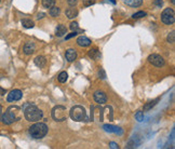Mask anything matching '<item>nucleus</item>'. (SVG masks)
Masks as SVG:
<instances>
[{
	"label": "nucleus",
	"instance_id": "4be33fe9",
	"mask_svg": "<svg viewBox=\"0 0 175 149\" xmlns=\"http://www.w3.org/2000/svg\"><path fill=\"white\" fill-rule=\"evenodd\" d=\"M104 128H105V131L113 132V133H118V131L120 130V128H117V126H113V125H108V124L104 125Z\"/></svg>",
	"mask_w": 175,
	"mask_h": 149
},
{
	"label": "nucleus",
	"instance_id": "f03ea898",
	"mask_svg": "<svg viewBox=\"0 0 175 149\" xmlns=\"http://www.w3.org/2000/svg\"><path fill=\"white\" fill-rule=\"evenodd\" d=\"M28 133L35 139L43 138L46 135V133H48V126H46V123H42V122H38L37 121V123L33 124L28 128Z\"/></svg>",
	"mask_w": 175,
	"mask_h": 149
},
{
	"label": "nucleus",
	"instance_id": "4c0bfd02",
	"mask_svg": "<svg viewBox=\"0 0 175 149\" xmlns=\"http://www.w3.org/2000/svg\"><path fill=\"white\" fill-rule=\"evenodd\" d=\"M0 2H1V0H0Z\"/></svg>",
	"mask_w": 175,
	"mask_h": 149
},
{
	"label": "nucleus",
	"instance_id": "6e6552de",
	"mask_svg": "<svg viewBox=\"0 0 175 149\" xmlns=\"http://www.w3.org/2000/svg\"><path fill=\"white\" fill-rule=\"evenodd\" d=\"M23 96V93L21 90H12L7 96V100L9 103H12V102H18L20 100Z\"/></svg>",
	"mask_w": 175,
	"mask_h": 149
},
{
	"label": "nucleus",
	"instance_id": "c85d7f7f",
	"mask_svg": "<svg viewBox=\"0 0 175 149\" xmlns=\"http://www.w3.org/2000/svg\"><path fill=\"white\" fill-rule=\"evenodd\" d=\"M78 27H79V26H78V23H77V22H72V23H70L69 28L72 29V31H74V30H75V31L77 30V29H78Z\"/></svg>",
	"mask_w": 175,
	"mask_h": 149
},
{
	"label": "nucleus",
	"instance_id": "412c9836",
	"mask_svg": "<svg viewBox=\"0 0 175 149\" xmlns=\"http://www.w3.org/2000/svg\"><path fill=\"white\" fill-rule=\"evenodd\" d=\"M55 5V0H42V7L46 9L52 8Z\"/></svg>",
	"mask_w": 175,
	"mask_h": 149
},
{
	"label": "nucleus",
	"instance_id": "e433bc0d",
	"mask_svg": "<svg viewBox=\"0 0 175 149\" xmlns=\"http://www.w3.org/2000/svg\"><path fill=\"white\" fill-rule=\"evenodd\" d=\"M110 1H111V2H113V3H116V1H115V0H110Z\"/></svg>",
	"mask_w": 175,
	"mask_h": 149
},
{
	"label": "nucleus",
	"instance_id": "7ed1b4c3",
	"mask_svg": "<svg viewBox=\"0 0 175 149\" xmlns=\"http://www.w3.org/2000/svg\"><path fill=\"white\" fill-rule=\"evenodd\" d=\"M52 118L53 120L56 121V122H63V121L67 120L68 118V111H67L66 107L61 105L55 106L53 109H52Z\"/></svg>",
	"mask_w": 175,
	"mask_h": 149
},
{
	"label": "nucleus",
	"instance_id": "cd10ccee",
	"mask_svg": "<svg viewBox=\"0 0 175 149\" xmlns=\"http://www.w3.org/2000/svg\"><path fill=\"white\" fill-rule=\"evenodd\" d=\"M154 5L156 8H161L163 5V0H154Z\"/></svg>",
	"mask_w": 175,
	"mask_h": 149
},
{
	"label": "nucleus",
	"instance_id": "2f4dec72",
	"mask_svg": "<svg viewBox=\"0 0 175 149\" xmlns=\"http://www.w3.org/2000/svg\"><path fill=\"white\" fill-rule=\"evenodd\" d=\"M44 15H46V14H44L43 12H39L38 14H37V18H38V20H40V18H43Z\"/></svg>",
	"mask_w": 175,
	"mask_h": 149
},
{
	"label": "nucleus",
	"instance_id": "0eeeda50",
	"mask_svg": "<svg viewBox=\"0 0 175 149\" xmlns=\"http://www.w3.org/2000/svg\"><path fill=\"white\" fill-rule=\"evenodd\" d=\"M147 59H148V62H149L150 64L154 65V66H156V67H162V66H164V64H165L164 59H163L161 55L156 54V53L150 54Z\"/></svg>",
	"mask_w": 175,
	"mask_h": 149
},
{
	"label": "nucleus",
	"instance_id": "20e7f679",
	"mask_svg": "<svg viewBox=\"0 0 175 149\" xmlns=\"http://www.w3.org/2000/svg\"><path fill=\"white\" fill-rule=\"evenodd\" d=\"M69 117L74 121H77V122L85 120V118H87V113H85L84 107H82V106L80 105L74 106L69 111Z\"/></svg>",
	"mask_w": 175,
	"mask_h": 149
},
{
	"label": "nucleus",
	"instance_id": "39448f33",
	"mask_svg": "<svg viewBox=\"0 0 175 149\" xmlns=\"http://www.w3.org/2000/svg\"><path fill=\"white\" fill-rule=\"evenodd\" d=\"M161 22L165 25H172L175 22V12L173 9L167 8L161 13Z\"/></svg>",
	"mask_w": 175,
	"mask_h": 149
},
{
	"label": "nucleus",
	"instance_id": "ddd939ff",
	"mask_svg": "<svg viewBox=\"0 0 175 149\" xmlns=\"http://www.w3.org/2000/svg\"><path fill=\"white\" fill-rule=\"evenodd\" d=\"M33 63H35V65H36L37 67H39V68H43L46 64V57L42 56V55H38L37 57H35Z\"/></svg>",
	"mask_w": 175,
	"mask_h": 149
},
{
	"label": "nucleus",
	"instance_id": "393cba45",
	"mask_svg": "<svg viewBox=\"0 0 175 149\" xmlns=\"http://www.w3.org/2000/svg\"><path fill=\"white\" fill-rule=\"evenodd\" d=\"M144 16H146V12H144V11H139V12L134 13L133 15H132V17L133 18H141V17H144Z\"/></svg>",
	"mask_w": 175,
	"mask_h": 149
},
{
	"label": "nucleus",
	"instance_id": "423d86ee",
	"mask_svg": "<svg viewBox=\"0 0 175 149\" xmlns=\"http://www.w3.org/2000/svg\"><path fill=\"white\" fill-rule=\"evenodd\" d=\"M0 120L2 121L5 124H11L14 121L20 120V117H16L15 111H12V107H9L5 113H2V116L0 117Z\"/></svg>",
	"mask_w": 175,
	"mask_h": 149
},
{
	"label": "nucleus",
	"instance_id": "c756f323",
	"mask_svg": "<svg viewBox=\"0 0 175 149\" xmlns=\"http://www.w3.org/2000/svg\"><path fill=\"white\" fill-rule=\"evenodd\" d=\"M76 36H77V33H76V31H72V33H69V35H66L65 39H66V40H68V39L72 38V37H76Z\"/></svg>",
	"mask_w": 175,
	"mask_h": 149
},
{
	"label": "nucleus",
	"instance_id": "f704fd0d",
	"mask_svg": "<svg viewBox=\"0 0 175 149\" xmlns=\"http://www.w3.org/2000/svg\"><path fill=\"white\" fill-rule=\"evenodd\" d=\"M5 90H3V89L0 87V95H5Z\"/></svg>",
	"mask_w": 175,
	"mask_h": 149
},
{
	"label": "nucleus",
	"instance_id": "bb28decb",
	"mask_svg": "<svg viewBox=\"0 0 175 149\" xmlns=\"http://www.w3.org/2000/svg\"><path fill=\"white\" fill-rule=\"evenodd\" d=\"M82 3L84 7H90L95 3V0H82Z\"/></svg>",
	"mask_w": 175,
	"mask_h": 149
},
{
	"label": "nucleus",
	"instance_id": "9b49d317",
	"mask_svg": "<svg viewBox=\"0 0 175 149\" xmlns=\"http://www.w3.org/2000/svg\"><path fill=\"white\" fill-rule=\"evenodd\" d=\"M91 43H92L91 39H89L85 36H80V37H78V39H77V44L80 46H83V48L91 46Z\"/></svg>",
	"mask_w": 175,
	"mask_h": 149
},
{
	"label": "nucleus",
	"instance_id": "c9c22d12",
	"mask_svg": "<svg viewBox=\"0 0 175 149\" xmlns=\"http://www.w3.org/2000/svg\"><path fill=\"white\" fill-rule=\"evenodd\" d=\"M171 2H172V5H175V0H171Z\"/></svg>",
	"mask_w": 175,
	"mask_h": 149
},
{
	"label": "nucleus",
	"instance_id": "473e14b6",
	"mask_svg": "<svg viewBox=\"0 0 175 149\" xmlns=\"http://www.w3.org/2000/svg\"><path fill=\"white\" fill-rule=\"evenodd\" d=\"M109 146H110V148H119V146L116 144V143H113V141H111L110 144H109Z\"/></svg>",
	"mask_w": 175,
	"mask_h": 149
},
{
	"label": "nucleus",
	"instance_id": "f8f14e48",
	"mask_svg": "<svg viewBox=\"0 0 175 149\" xmlns=\"http://www.w3.org/2000/svg\"><path fill=\"white\" fill-rule=\"evenodd\" d=\"M65 57L68 62H74L76 59H77V52L75 49H68L66 50V53H65Z\"/></svg>",
	"mask_w": 175,
	"mask_h": 149
},
{
	"label": "nucleus",
	"instance_id": "a878e982",
	"mask_svg": "<svg viewBox=\"0 0 175 149\" xmlns=\"http://www.w3.org/2000/svg\"><path fill=\"white\" fill-rule=\"evenodd\" d=\"M135 119H136L138 122H142V121L144 120V113H143V111H137V113H135Z\"/></svg>",
	"mask_w": 175,
	"mask_h": 149
},
{
	"label": "nucleus",
	"instance_id": "72a5a7b5",
	"mask_svg": "<svg viewBox=\"0 0 175 149\" xmlns=\"http://www.w3.org/2000/svg\"><path fill=\"white\" fill-rule=\"evenodd\" d=\"M100 74H102V77H100V78H102V79H105V78H106V74H105V72H104V70L103 69H100Z\"/></svg>",
	"mask_w": 175,
	"mask_h": 149
},
{
	"label": "nucleus",
	"instance_id": "f3484780",
	"mask_svg": "<svg viewBox=\"0 0 175 149\" xmlns=\"http://www.w3.org/2000/svg\"><path fill=\"white\" fill-rule=\"evenodd\" d=\"M59 13H61V9L59 8V7H52V8H50V11H49V14L52 16V17H57V16L59 15Z\"/></svg>",
	"mask_w": 175,
	"mask_h": 149
},
{
	"label": "nucleus",
	"instance_id": "6ab92c4d",
	"mask_svg": "<svg viewBox=\"0 0 175 149\" xmlns=\"http://www.w3.org/2000/svg\"><path fill=\"white\" fill-rule=\"evenodd\" d=\"M159 100H160V98L158 97V98H156V100H152V102H149L148 104H146V105L144 106V111L150 110V109H151V108L154 107V106H156V104H157L158 102H159Z\"/></svg>",
	"mask_w": 175,
	"mask_h": 149
},
{
	"label": "nucleus",
	"instance_id": "7c9ffc66",
	"mask_svg": "<svg viewBox=\"0 0 175 149\" xmlns=\"http://www.w3.org/2000/svg\"><path fill=\"white\" fill-rule=\"evenodd\" d=\"M78 0H68V5H70V7H75L76 5H77Z\"/></svg>",
	"mask_w": 175,
	"mask_h": 149
},
{
	"label": "nucleus",
	"instance_id": "4468645a",
	"mask_svg": "<svg viewBox=\"0 0 175 149\" xmlns=\"http://www.w3.org/2000/svg\"><path fill=\"white\" fill-rule=\"evenodd\" d=\"M123 2L131 8H138L139 5H142L143 0H123Z\"/></svg>",
	"mask_w": 175,
	"mask_h": 149
},
{
	"label": "nucleus",
	"instance_id": "5701e85b",
	"mask_svg": "<svg viewBox=\"0 0 175 149\" xmlns=\"http://www.w3.org/2000/svg\"><path fill=\"white\" fill-rule=\"evenodd\" d=\"M167 42L169 43H174L175 42V33H174V30L173 31H171L169 35H167Z\"/></svg>",
	"mask_w": 175,
	"mask_h": 149
},
{
	"label": "nucleus",
	"instance_id": "1a4fd4ad",
	"mask_svg": "<svg viewBox=\"0 0 175 149\" xmlns=\"http://www.w3.org/2000/svg\"><path fill=\"white\" fill-rule=\"evenodd\" d=\"M93 98L97 104H105L107 102V96L103 91H96L93 95Z\"/></svg>",
	"mask_w": 175,
	"mask_h": 149
},
{
	"label": "nucleus",
	"instance_id": "f257e3e1",
	"mask_svg": "<svg viewBox=\"0 0 175 149\" xmlns=\"http://www.w3.org/2000/svg\"><path fill=\"white\" fill-rule=\"evenodd\" d=\"M23 111L25 119L29 122H37V121L41 120L43 117L42 111L36 105H33V104H25L23 107Z\"/></svg>",
	"mask_w": 175,
	"mask_h": 149
},
{
	"label": "nucleus",
	"instance_id": "dca6fc26",
	"mask_svg": "<svg viewBox=\"0 0 175 149\" xmlns=\"http://www.w3.org/2000/svg\"><path fill=\"white\" fill-rule=\"evenodd\" d=\"M65 14H66V16L68 18H75L78 15V10L76 8H74V7H70V8H68L66 10Z\"/></svg>",
	"mask_w": 175,
	"mask_h": 149
},
{
	"label": "nucleus",
	"instance_id": "9d476101",
	"mask_svg": "<svg viewBox=\"0 0 175 149\" xmlns=\"http://www.w3.org/2000/svg\"><path fill=\"white\" fill-rule=\"evenodd\" d=\"M35 51H36V44L33 43V42H26V43L24 44V48H23L24 54L30 55V54H33Z\"/></svg>",
	"mask_w": 175,
	"mask_h": 149
},
{
	"label": "nucleus",
	"instance_id": "2eb2a0df",
	"mask_svg": "<svg viewBox=\"0 0 175 149\" xmlns=\"http://www.w3.org/2000/svg\"><path fill=\"white\" fill-rule=\"evenodd\" d=\"M67 33V28L64 25H57V27L55 28V36L57 37H63Z\"/></svg>",
	"mask_w": 175,
	"mask_h": 149
},
{
	"label": "nucleus",
	"instance_id": "a211bd4d",
	"mask_svg": "<svg viewBox=\"0 0 175 149\" xmlns=\"http://www.w3.org/2000/svg\"><path fill=\"white\" fill-rule=\"evenodd\" d=\"M22 25L25 28H33V26H35V23H33V21L29 20V18H24V20H22Z\"/></svg>",
	"mask_w": 175,
	"mask_h": 149
},
{
	"label": "nucleus",
	"instance_id": "b1692460",
	"mask_svg": "<svg viewBox=\"0 0 175 149\" xmlns=\"http://www.w3.org/2000/svg\"><path fill=\"white\" fill-rule=\"evenodd\" d=\"M98 54V51H97V49H91V50H89V53H88V55L91 57V59H96V55Z\"/></svg>",
	"mask_w": 175,
	"mask_h": 149
},
{
	"label": "nucleus",
	"instance_id": "aec40b11",
	"mask_svg": "<svg viewBox=\"0 0 175 149\" xmlns=\"http://www.w3.org/2000/svg\"><path fill=\"white\" fill-rule=\"evenodd\" d=\"M68 79V74H67L66 71H62L61 74L57 76V80H59L61 83H65Z\"/></svg>",
	"mask_w": 175,
	"mask_h": 149
}]
</instances>
